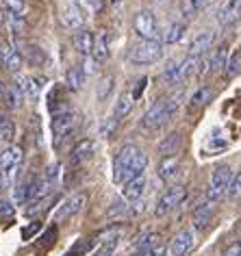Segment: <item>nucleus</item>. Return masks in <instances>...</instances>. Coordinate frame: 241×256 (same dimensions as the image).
Here are the masks:
<instances>
[{
  "label": "nucleus",
  "mask_w": 241,
  "mask_h": 256,
  "mask_svg": "<svg viewBox=\"0 0 241 256\" xmlns=\"http://www.w3.org/2000/svg\"><path fill=\"white\" fill-rule=\"evenodd\" d=\"M85 202H87V196H85V194H74V196H70L68 200L63 202L59 208H56L54 222H66V220H70V217L76 215L80 208L85 206Z\"/></svg>",
  "instance_id": "9"
},
{
  "label": "nucleus",
  "mask_w": 241,
  "mask_h": 256,
  "mask_svg": "<svg viewBox=\"0 0 241 256\" xmlns=\"http://www.w3.org/2000/svg\"><path fill=\"white\" fill-rule=\"evenodd\" d=\"M116 124H118V120H116V118L106 120L104 124H102V130H100V135H102V137H109V135H111V130L116 128Z\"/></svg>",
  "instance_id": "45"
},
{
  "label": "nucleus",
  "mask_w": 241,
  "mask_h": 256,
  "mask_svg": "<svg viewBox=\"0 0 241 256\" xmlns=\"http://www.w3.org/2000/svg\"><path fill=\"white\" fill-rule=\"evenodd\" d=\"M22 161H24V152L20 146H11V148L0 152V176H2L4 187L20 176Z\"/></svg>",
  "instance_id": "2"
},
{
  "label": "nucleus",
  "mask_w": 241,
  "mask_h": 256,
  "mask_svg": "<svg viewBox=\"0 0 241 256\" xmlns=\"http://www.w3.org/2000/svg\"><path fill=\"white\" fill-rule=\"evenodd\" d=\"M222 256H241V241H232L230 246L222 252Z\"/></svg>",
  "instance_id": "44"
},
{
  "label": "nucleus",
  "mask_w": 241,
  "mask_h": 256,
  "mask_svg": "<svg viewBox=\"0 0 241 256\" xmlns=\"http://www.w3.org/2000/svg\"><path fill=\"white\" fill-rule=\"evenodd\" d=\"M172 118V111H170L168 102L166 100H156L154 104H152L148 111L144 113L142 118V126L146 128V130H158L166 122Z\"/></svg>",
  "instance_id": "5"
},
{
  "label": "nucleus",
  "mask_w": 241,
  "mask_h": 256,
  "mask_svg": "<svg viewBox=\"0 0 241 256\" xmlns=\"http://www.w3.org/2000/svg\"><path fill=\"white\" fill-rule=\"evenodd\" d=\"M185 30H187V26H185L182 22H174V24H170V28L166 30V37H163V42L170 44V46H174V44H178V42L182 40Z\"/></svg>",
  "instance_id": "32"
},
{
  "label": "nucleus",
  "mask_w": 241,
  "mask_h": 256,
  "mask_svg": "<svg viewBox=\"0 0 241 256\" xmlns=\"http://www.w3.org/2000/svg\"><path fill=\"white\" fill-rule=\"evenodd\" d=\"M37 178H24L14 187V202L16 204H28L30 196H33V187H35Z\"/></svg>",
  "instance_id": "22"
},
{
  "label": "nucleus",
  "mask_w": 241,
  "mask_h": 256,
  "mask_svg": "<svg viewBox=\"0 0 241 256\" xmlns=\"http://www.w3.org/2000/svg\"><path fill=\"white\" fill-rule=\"evenodd\" d=\"M215 204H218V202L206 200L204 204H200V206L194 210V226L198 228V230H202V228L208 226V222H211V217H213V213H215Z\"/></svg>",
  "instance_id": "20"
},
{
  "label": "nucleus",
  "mask_w": 241,
  "mask_h": 256,
  "mask_svg": "<svg viewBox=\"0 0 241 256\" xmlns=\"http://www.w3.org/2000/svg\"><path fill=\"white\" fill-rule=\"evenodd\" d=\"M118 243H120V234L118 232L104 236V239L98 243V248L94 250L92 256H113V252H116V248H118Z\"/></svg>",
  "instance_id": "26"
},
{
  "label": "nucleus",
  "mask_w": 241,
  "mask_h": 256,
  "mask_svg": "<svg viewBox=\"0 0 241 256\" xmlns=\"http://www.w3.org/2000/svg\"><path fill=\"white\" fill-rule=\"evenodd\" d=\"M158 243H161V236H158L156 232H150V234H146L142 236L137 243H135V250L137 252H144V250H152V248H156Z\"/></svg>",
  "instance_id": "36"
},
{
  "label": "nucleus",
  "mask_w": 241,
  "mask_h": 256,
  "mask_svg": "<svg viewBox=\"0 0 241 256\" xmlns=\"http://www.w3.org/2000/svg\"><path fill=\"white\" fill-rule=\"evenodd\" d=\"M0 63L4 66L9 74H18L24 66V59L14 44H2V50H0Z\"/></svg>",
  "instance_id": "8"
},
{
  "label": "nucleus",
  "mask_w": 241,
  "mask_h": 256,
  "mask_svg": "<svg viewBox=\"0 0 241 256\" xmlns=\"http://www.w3.org/2000/svg\"><path fill=\"white\" fill-rule=\"evenodd\" d=\"M180 146H182V137H180V132L174 130L163 137V142L158 144V152H161V156H176Z\"/></svg>",
  "instance_id": "21"
},
{
  "label": "nucleus",
  "mask_w": 241,
  "mask_h": 256,
  "mask_svg": "<svg viewBox=\"0 0 241 256\" xmlns=\"http://www.w3.org/2000/svg\"><path fill=\"white\" fill-rule=\"evenodd\" d=\"M146 85H148V78H139L137 80V87H135V92H130L132 94V98H139V96H142L144 94V89H146Z\"/></svg>",
  "instance_id": "46"
},
{
  "label": "nucleus",
  "mask_w": 241,
  "mask_h": 256,
  "mask_svg": "<svg viewBox=\"0 0 241 256\" xmlns=\"http://www.w3.org/2000/svg\"><path fill=\"white\" fill-rule=\"evenodd\" d=\"M232 180H234V172H232V168H228V165H220V168H215L213 176H211V182H208L206 200L220 202L222 198L228 194V189H230Z\"/></svg>",
  "instance_id": "3"
},
{
  "label": "nucleus",
  "mask_w": 241,
  "mask_h": 256,
  "mask_svg": "<svg viewBox=\"0 0 241 256\" xmlns=\"http://www.w3.org/2000/svg\"><path fill=\"white\" fill-rule=\"evenodd\" d=\"M4 102H7V106H11V108H20L22 104H24V92L20 89V85H18V80H14V82H9L7 87H4V98H2Z\"/></svg>",
  "instance_id": "23"
},
{
  "label": "nucleus",
  "mask_w": 241,
  "mask_h": 256,
  "mask_svg": "<svg viewBox=\"0 0 241 256\" xmlns=\"http://www.w3.org/2000/svg\"><path fill=\"white\" fill-rule=\"evenodd\" d=\"M228 48L226 46H220L218 50L213 52L211 56V72H218V70H226V63H228Z\"/></svg>",
  "instance_id": "33"
},
{
  "label": "nucleus",
  "mask_w": 241,
  "mask_h": 256,
  "mask_svg": "<svg viewBox=\"0 0 241 256\" xmlns=\"http://www.w3.org/2000/svg\"><path fill=\"white\" fill-rule=\"evenodd\" d=\"M211 98H213L211 87H200L198 92L192 96V100H189V108H192V111H196V108H202L204 104H208V100H211Z\"/></svg>",
  "instance_id": "31"
},
{
  "label": "nucleus",
  "mask_w": 241,
  "mask_h": 256,
  "mask_svg": "<svg viewBox=\"0 0 241 256\" xmlns=\"http://www.w3.org/2000/svg\"><path fill=\"white\" fill-rule=\"evenodd\" d=\"M241 20V0H226L218 11V22L220 26H234Z\"/></svg>",
  "instance_id": "10"
},
{
  "label": "nucleus",
  "mask_w": 241,
  "mask_h": 256,
  "mask_svg": "<svg viewBox=\"0 0 241 256\" xmlns=\"http://www.w3.org/2000/svg\"><path fill=\"white\" fill-rule=\"evenodd\" d=\"M163 56V44L158 40H142L130 48L128 61L132 66H152Z\"/></svg>",
  "instance_id": "1"
},
{
  "label": "nucleus",
  "mask_w": 241,
  "mask_h": 256,
  "mask_svg": "<svg viewBox=\"0 0 241 256\" xmlns=\"http://www.w3.org/2000/svg\"><path fill=\"white\" fill-rule=\"evenodd\" d=\"M0 50H2V44H0Z\"/></svg>",
  "instance_id": "49"
},
{
  "label": "nucleus",
  "mask_w": 241,
  "mask_h": 256,
  "mask_svg": "<svg viewBox=\"0 0 241 256\" xmlns=\"http://www.w3.org/2000/svg\"><path fill=\"white\" fill-rule=\"evenodd\" d=\"M83 82H85V70L80 66H74L66 72V87L72 94L80 92V89H83Z\"/></svg>",
  "instance_id": "24"
},
{
  "label": "nucleus",
  "mask_w": 241,
  "mask_h": 256,
  "mask_svg": "<svg viewBox=\"0 0 241 256\" xmlns=\"http://www.w3.org/2000/svg\"><path fill=\"white\" fill-rule=\"evenodd\" d=\"M2 2H4V7L9 9V14L20 16V18L26 16V2H24V0H2Z\"/></svg>",
  "instance_id": "38"
},
{
  "label": "nucleus",
  "mask_w": 241,
  "mask_h": 256,
  "mask_svg": "<svg viewBox=\"0 0 241 256\" xmlns=\"http://www.w3.org/2000/svg\"><path fill=\"white\" fill-rule=\"evenodd\" d=\"M135 256H166V246H163V243H158V246H156V248H152V250L135 252Z\"/></svg>",
  "instance_id": "42"
},
{
  "label": "nucleus",
  "mask_w": 241,
  "mask_h": 256,
  "mask_svg": "<svg viewBox=\"0 0 241 256\" xmlns=\"http://www.w3.org/2000/svg\"><path fill=\"white\" fill-rule=\"evenodd\" d=\"M139 152H142V150H139L137 146H132V144L122 146V148H120V152H118V156H116V161H113V178H116L122 170L128 168V165L139 156Z\"/></svg>",
  "instance_id": "14"
},
{
  "label": "nucleus",
  "mask_w": 241,
  "mask_h": 256,
  "mask_svg": "<svg viewBox=\"0 0 241 256\" xmlns=\"http://www.w3.org/2000/svg\"><path fill=\"white\" fill-rule=\"evenodd\" d=\"M113 82H116V76H113V74H106L104 78L98 82V89H96L98 102H102V100L109 98V94H111V89H113Z\"/></svg>",
  "instance_id": "34"
},
{
  "label": "nucleus",
  "mask_w": 241,
  "mask_h": 256,
  "mask_svg": "<svg viewBox=\"0 0 241 256\" xmlns=\"http://www.w3.org/2000/svg\"><path fill=\"white\" fill-rule=\"evenodd\" d=\"M228 200H237V198H241V172L239 174H234V180L230 184V189H228Z\"/></svg>",
  "instance_id": "40"
},
{
  "label": "nucleus",
  "mask_w": 241,
  "mask_h": 256,
  "mask_svg": "<svg viewBox=\"0 0 241 256\" xmlns=\"http://www.w3.org/2000/svg\"><path fill=\"white\" fill-rule=\"evenodd\" d=\"M215 42V35L211 33V30H202V33H198L194 37V42L189 44V56H202L208 52V48L213 46Z\"/></svg>",
  "instance_id": "16"
},
{
  "label": "nucleus",
  "mask_w": 241,
  "mask_h": 256,
  "mask_svg": "<svg viewBox=\"0 0 241 256\" xmlns=\"http://www.w3.org/2000/svg\"><path fill=\"white\" fill-rule=\"evenodd\" d=\"M66 256H76V254H66Z\"/></svg>",
  "instance_id": "48"
},
{
  "label": "nucleus",
  "mask_w": 241,
  "mask_h": 256,
  "mask_svg": "<svg viewBox=\"0 0 241 256\" xmlns=\"http://www.w3.org/2000/svg\"><path fill=\"white\" fill-rule=\"evenodd\" d=\"M187 198V187H182V184H174V187H170L166 194L158 198L156 206H154V215L156 217H163L168 215L172 208H176L178 204Z\"/></svg>",
  "instance_id": "6"
},
{
  "label": "nucleus",
  "mask_w": 241,
  "mask_h": 256,
  "mask_svg": "<svg viewBox=\"0 0 241 256\" xmlns=\"http://www.w3.org/2000/svg\"><path fill=\"white\" fill-rule=\"evenodd\" d=\"M26 54L30 56V63H33V66H40V63L46 61V56L40 52V48H37V46H28L26 48Z\"/></svg>",
  "instance_id": "41"
},
{
  "label": "nucleus",
  "mask_w": 241,
  "mask_h": 256,
  "mask_svg": "<svg viewBox=\"0 0 241 256\" xmlns=\"http://www.w3.org/2000/svg\"><path fill=\"white\" fill-rule=\"evenodd\" d=\"M16 215V202L14 200H0V217L2 220H9V217H14Z\"/></svg>",
  "instance_id": "39"
},
{
  "label": "nucleus",
  "mask_w": 241,
  "mask_h": 256,
  "mask_svg": "<svg viewBox=\"0 0 241 256\" xmlns=\"http://www.w3.org/2000/svg\"><path fill=\"white\" fill-rule=\"evenodd\" d=\"M56 234H59V230H56V226L52 224V226H48V230L40 236V248H52L54 241H56Z\"/></svg>",
  "instance_id": "37"
},
{
  "label": "nucleus",
  "mask_w": 241,
  "mask_h": 256,
  "mask_svg": "<svg viewBox=\"0 0 241 256\" xmlns=\"http://www.w3.org/2000/svg\"><path fill=\"white\" fill-rule=\"evenodd\" d=\"M61 20H63V24H66L68 28H72V30L83 28V22H85L83 9H80L76 2L63 4V9H61Z\"/></svg>",
  "instance_id": "15"
},
{
  "label": "nucleus",
  "mask_w": 241,
  "mask_h": 256,
  "mask_svg": "<svg viewBox=\"0 0 241 256\" xmlns=\"http://www.w3.org/2000/svg\"><path fill=\"white\" fill-rule=\"evenodd\" d=\"M206 0H182L180 2V16L185 20H194V18L200 16V11L204 9Z\"/></svg>",
  "instance_id": "29"
},
{
  "label": "nucleus",
  "mask_w": 241,
  "mask_h": 256,
  "mask_svg": "<svg viewBox=\"0 0 241 256\" xmlns=\"http://www.w3.org/2000/svg\"><path fill=\"white\" fill-rule=\"evenodd\" d=\"M4 98V89H2V85H0V100Z\"/></svg>",
  "instance_id": "47"
},
{
  "label": "nucleus",
  "mask_w": 241,
  "mask_h": 256,
  "mask_svg": "<svg viewBox=\"0 0 241 256\" xmlns=\"http://www.w3.org/2000/svg\"><path fill=\"white\" fill-rule=\"evenodd\" d=\"M94 40H96V35L90 33V30H85V28L76 30V35H74L76 52H78L80 56H92V52H94Z\"/></svg>",
  "instance_id": "17"
},
{
  "label": "nucleus",
  "mask_w": 241,
  "mask_h": 256,
  "mask_svg": "<svg viewBox=\"0 0 241 256\" xmlns=\"http://www.w3.org/2000/svg\"><path fill=\"white\" fill-rule=\"evenodd\" d=\"M92 59L94 63H104L109 59V35L106 30H98L96 33V40H94V52H92Z\"/></svg>",
  "instance_id": "18"
},
{
  "label": "nucleus",
  "mask_w": 241,
  "mask_h": 256,
  "mask_svg": "<svg viewBox=\"0 0 241 256\" xmlns=\"http://www.w3.org/2000/svg\"><path fill=\"white\" fill-rule=\"evenodd\" d=\"M16 137V122L9 118V115L0 113V142L11 144Z\"/></svg>",
  "instance_id": "30"
},
{
  "label": "nucleus",
  "mask_w": 241,
  "mask_h": 256,
  "mask_svg": "<svg viewBox=\"0 0 241 256\" xmlns=\"http://www.w3.org/2000/svg\"><path fill=\"white\" fill-rule=\"evenodd\" d=\"M144 191H146V176H139V178H135V180L124 184L122 194H124V198L128 202H137L139 198L144 196Z\"/></svg>",
  "instance_id": "25"
},
{
  "label": "nucleus",
  "mask_w": 241,
  "mask_h": 256,
  "mask_svg": "<svg viewBox=\"0 0 241 256\" xmlns=\"http://www.w3.org/2000/svg\"><path fill=\"white\" fill-rule=\"evenodd\" d=\"M78 118L80 115L76 111H56L52 115L50 128H52V135H54V146H61L63 139L72 135L76 124H78Z\"/></svg>",
  "instance_id": "4"
},
{
  "label": "nucleus",
  "mask_w": 241,
  "mask_h": 256,
  "mask_svg": "<svg viewBox=\"0 0 241 256\" xmlns=\"http://www.w3.org/2000/svg\"><path fill=\"white\" fill-rule=\"evenodd\" d=\"M180 170V158L178 156H163L161 163H158L156 168V174L161 180H172V178H176V174H178Z\"/></svg>",
  "instance_id": "19"
},
{
  "label": "nucleus",
  "mask_w": 241,
  "mask_h": 256,
  "mask_svg": "<svg viewBox=\"0 0 241 256\" xmlns=\"http://www.w3.org/2000/svg\"><path fill=\"white\" fill-rule=\"evenodd\" d=\"M194 243H196V234L192 228H185L180 230L178 234L172 239V243H170V254L172 256H185L194 250Z\"/></svg>",
  "instance_id": "11"
},
{
  "label": "nucleus",
  "mask_w": 241,
  "mask_h": 256,
  "mask_svg": "<svg viewBox=\"0 0 241 256\" xmlns=\"http://www.w3.org/2000/svg\"><path fill=\"white\" fill-rule=\"evenodd\" d=\"M40 228H42V224L40 222H30V226H26L22 230V239H30V236H33L35 232H40Z\"/></svg>",
  "instance_id": "43"
},
{
  "label": "nucleus",
  "mask_w": 241,
  "mask_h": 256,
  "mask_svg": "<svg viewBox=\"0 0 241 256\" xmlns=\"http://www.w3.org/2000/svg\"><path fill=\"white\" fill-rule=\"evenodd\" d=\"M18 85H20V89L24 92V98L35 102L37 98H40V82H35L30 76H20L18 78Z\"/></svg>",
  "instance_id": "28"
},
{
  "label": "nucleus",
  "mask_w": 241,
  "mask_h": 256,
  "mask_svg": "<svg viewBox=\"0 0 241 256\" xmlns=\"http://www.w3.org/2000/svg\"><path fill=\"white\" fill-rule=\"evenodd\" d=\"M146 165H148V156L144 154V152H139V156L132 161L128 168L126 170H122L120 174L113 178L118 184H126V182H130V180H135V178H139V176H144V170H146Z\"/></svg>",
  "instance_id": "13"
},
{
  "label": "nucleus",
  "mask_w": 241,
  "mask_h": 256,
  "mask_svg": "<svg viewBox=\"0 0 241 256\" xmlns=\"http://www.w3.org/2000/svg\"><path fill=\"white\" fill-rule=\"evenodd\" d=\"M94 152H96V144L92 139H80L72 148V152H70V165L72 168H80V165L87 163L94 156Z\"/></svg>",
  "instance_id": "12"
},
{
  "label": "nucleus",
  "mask_w": 241,
  "mask_h": 256,
  "mask_svg": "<svg viewBox=\"0 0 241 256\" xmlns=\"http://www.w3.org/2000/svg\"><path fill=\"white\" fill-rule=\"evenodd\" d=\"M132 104H135V98H132L130 92H124L116 102V120H124L128 118V113L132 111Z\"/></svg>",
  "instance_id": "27"
},
{
  "label": "nucleus",
  "mask_w": 241,
  "mask_h": 256,
  "mask_svg": "<svg viewBox=\"0 0 241 256\" xmlns=\"http://www.w3.org/2000/svg\"><path fill=\"white\" fill-rule=\"evenodd\" d=\"M132 28L142 40H156V18L150 11H139L132 20Z\"/></svg>",
  "instance_id": "7"
},
{
  "label": "nucleus",
  "mask_w": 241,
  "mask_h": 256,
  "mask_svg": "<svg viewBox=\"0 0 241 256\" xmlns=\"http://www.w3.org/2000/svg\"><path fill=\"white\" fill-rule=\"evenodd\" d=\"M239 74H241V50H234L226 63V76L228 78H234Z\"/></svg>",
  "instance_id": "35"
}]
</instances>
